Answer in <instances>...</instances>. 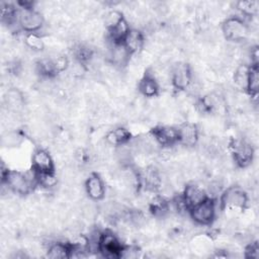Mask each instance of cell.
<instances>
[{
    "label": "cell",
    "instance_id": "25",
    "mask_svg": "<svg viewBox=\"0 0 259 259\" xmlns=\"http://www.w3.org/2000/svg\"><path fill=\"white\" fill-rule=\"evenodd\" d=\"M25 46L32 50L33 52H40L44 50V41L42 38L36 32H29L24 37Z\"/></svg>",
    "mask_w": 259,
    "mask_h": 259
},
{
    "label": "cell",
    "instance_id": "2",
    "mask_svg": "<svg viewBox=\"0 0 259 259\" xmlns=\"http://www.w3.org/2000/svg\"><path fill=\"white\" fill-rule=\"evenodd\" d=\"M189 213L194 223L201 226L210 225L215 215V203L213 199L207 197L200 203L189 209Z\"/></svg>",
    "mask_w": 259,
    "mask_h": 259
},
{
    "label": "cell",
    "instance_id": "28",
    "mask_svg": "<svg viewBox=\"0 0 259 259\" xmlns=\"http://www.w3.org/2000/svg\"><path fill=\"white\" fill-rule=\"evenodd\" d=\"M246 256L250 257V258H258L259 256V248L257 243H251L246 251Z\"/></svg>",
    "mask_w": 259,
    "mask_h": 259
},
{
    "label": "cell",
    "instance_id": "6",
    "mask_svg": "<svg viewBox=\"0 0 259 259\" xmlns=\"http://www.w3.org/2000/svg\"><path fill=\"white\" fill-rule=\"evenodd\" d=\"M2 182L6 183L8 187L17 194H27L34 186L25 173L18 171H8L5 177L2 178Z\"/></svg>",
    "mask_w": 259,
    "mask_h": 259
},
{
    "label": "cell",
    "instance_id": "3",
    "mask_svg": "<svg viewBox=\"0 0 259 259\" xmlns=\"http://www.w3.org/2000/svg\"><path fill=\"white\" fill-rule=\"evenodd\" d=\"M17 23L24 31L35 32L44 24L42 15L34 8H21L17 12Z\"/></svg>",
    "mask_w": 259,
    "mask_h": 259
},
{
    "label": "cell",
    "instance_id": "16",
    "mask_svg": "<svg viewBox=\"0 0 259 259\" xmlns=\"http://www.w3.org/2000/svg\"><path fill=\"white\" fill-rule=\"evenodd\" d=\"M131 141V133L124 127H116L109 131L105 136V143L109 146L118 147Z\"/></svg>",
    "mask_w": 259,
    "mask_h": 259
},
{
    "label": "cell",
    "instance_id": "4",
    "mask_svg": "<svg viewBox=\"0 0 259 259\" xmlns=\"http://www.w3.org/2000/svg\"><path fill=\"white\" fill-rule=\"evenodd\" d=\"M248 202L246 192L238 186L228 188L221 197L222 207L225 209H243Z\"/></svg>",
    "mask_w": 259,
    "mask_h": 259
},
{
    "label": "cell",
    "instance_id": "15",
    "mask_svg": "<svg viewBox=\"0 0 259 259\" xmlns=\"http://www.w3.org/2000/svg\"><path fill=\"white\" fill-rule=\"evenodd\" d=\"M122 42L132 55L138 54L142 51L144 47V42H145L144 34L143 32H141V30L137 28H131L126 33V35L124 36Z\"/></svg>",
    "mask_w": 259,
    "mask_h": 259
},
{
    "label": "cell",
    "instance_id": "8",
    "mask_svg": "<svg viewBox=\"0 0 259 259\" xmlns=\"http://www.w3.org/2000/svg\"><path fill=\"white\" fill-rule=\"evenodd\" d=\"M192 73L185 63H177L171 69V83L177 90H185L190 84Z\"/></svg>",
    "mask_w": 259,
    "mask_h": 259
},
{
    "label": "cell",
    "instance_id": "18",
    "mask_svg": "<svg viewBox=\"0 0 259 259\" xmlns=\"http://www.w3.org/2000/svg\"><path fill=\"white\" fill-rule=\"evenodd\" d=\"M140 92L146 97H154L160 90V85L154 75L146 73L145 77L139 83Z\"/></svg>",
    "mask_w": 259,
    "mask_h": 259
},
{
    "label": "cell",
    "instance_id": "5",
    "mask_svg": "<svg viewBox=\"0 0 259 259\" xmlns=\"http://www.w3.org/2000/svg\"><path fill=\"white\" fill-rule=\"evenodd\" d=\"M119 239L110 232L101 233L99 240V252L106 258H119L123 250Z\"/></svg>",
    "mask_w": 259,
    "mask_h": 259
},
{
    "label": "cell",
    "instance_id": "13",
    "mask_svg": "<svg viewBox=\"0 0 259 259\" xmlns=\"http://www.w3.org/2000/svg\"><path fill=\"white\" fill-rule=\"evenodd\" d=\"M161 147L173 146L178 143V130L172 126H157L151 132Z\"/></svg>",
    "mask_w": 259,
    "mask_h": 259
},
{
    "label": "cell",
    "instance_id": "17",
    "mask_svg": "<svg viewBox=\"0 0 259 259\" xmlns=\"http://www.w3.org/2000/svg\"><path fill=\"white\" fill-rule=\"evenodd\" d=\"M4 101L8 110L19 113L24 104V97L19 90L15 88H10L5 94Z\"/></svg>",
    "mask_w": 259,
    "mask_h": 259
},
{
    "label": "cell",
    "instance_id": "19",
    "mask_svg": "<svg viewBox=\"0 0 259 259\" xmlns=\"http://www.w3.org/2000/svg\"><path fill=\"white\" fill-rule=\"evenodd\" d=\"M47 255L52 259L69 258L71 255V244H65L62 242L52 243L49 246Z\"/></svg>",
    "mask_w": 259,
    "mask_h": 259
},
{
    "label": "cell",
    "instance_id": "7",
    "mask_svg": "<svg viewBox=\"0 0 259 259\" xmlns=\"http://www.w3.org/2000/svg\"><path fill=\"white\" fill-rule=\"evenodd\" d=\"M232 151L234 162L242 168L247 167L251 164L254 155V149L252 145L246 140L239 139L232 143Z\"/></svg>",
    "mask_w": 259,
    "mask_h": 259
},
{
    "label": "cell",
    "instance_id": "9",
    "mask_svg": "<svg viewBox=\"0 0 259 259\" xmlns=\"http://www.w3.org/2000/svg\"><path fill=\"white\" fill-rule=\"evenodd\" d=\"M132 54L125 48L123 42H112L110 49L108 50V60L109 62L117 68H123L130 62Z\"/></svg>",
    "mask_w": 259,
    "mask_h": 259
},
{
    "label": "cell",
    "instance_id": "24",
    "mask_svg": "<svg viewBox=\"0 0 259 259\" xmlns=\"http://www.w3.org/2000/svg\"><path fill=\"white\" fill-rule=\"evenodd\" d=\"M22 140H23V137L19 132L10 131V132H6L2 136L1 143L4 147L14 148V147L19 146L22 143Z\"/></svg>",
    "mask_w": 259,
    "mask_h": 259
},
{
    "label": "cell",
    "instance_id": "22",
    "mask_svg": "<svg viewBox=\"0 0 259 259\" xmlns=\"http://www.w3.org/2000/svg\"><path fill=\"white\" fill-rule=\"evenodd\" d=\"M258 88H259V70H258V66L253 65V66H250L247 91L250 93L251 96L256 97L258 94Z\"/></svg>",
    "mask_w": 259,
    "mask_h": 259
},
{
    "label": "cell",
    "instance_id": "10",
    "mask_svg": "<svg viewBox=\"0 0 259 259\" xmlns=\"http://www.w3.org/2000/svg\"><path fill=\"white\" fill-rule=\"evenodd\" d=\"M182 197L184 199V202L187 208L190 209L194 205L206 199L207 193H206V190L202 188V186L195 183H190L185 186Z\"/></svg>",
    "mask_w": 259,
    "mask_h": 259
},
{
    "label": "cell",
    "instance_id": "12",
    "mask_svg": "<svg viewBox=\"0 0 259 259\" xmlns=\"http://www.w3.org/2000/svg\"><path fill=\"white\" fill-rule=\"evenodd\" d=\"M32 169L36 172H54V161L45 149H36L32 154Z\"/></svg>",
    "mask_w": 259,
    "mask_h": 259
},
{
    "label": "cell",
    "instance_id": "27",
    "mask_svg": "<svg viewBox=\"0 0 259 259\" xmlns=\"http://www.w3.org/2000/svg\"><path fill=\"white\" fill-rule=\"evenodd\" d=\"M122 19H123V16L120 11L111 10L108 13H106L105 18H104V23H105L106 27L108 28V30H110L113 27H115Z\"/></svg>",
    "mask_w": 259,
    "mask_h": 259
},
{
    "label": "cell",
    "instance_id": "26",
    "mask_svg": "<svg viewBox=\"0 0 259 259\" xmlns=\"http://www.w3.org/2000/svg\"><path fill=\"white\" fill-rule=\"evenodd\" d=\"M237 9L246 16H253L257 13L258 2L257 1H239L236 3Z\"/></svg>",
    "mask_w": 259,
    "mask_h": 259
},
{
    "label": "cell",
    "instance_id": "20",
    "mask_svg": "<svg viewBox=\"0 0 259 259\" xmlns=\"http://www.w3.org/2000/svg\"><path fill=\"white\" fill-rule=\"evenodd\" d=\"M249 71L250 66H248L247 64H241L237 67L234 73V82L238 88L242 90H247Z\"/></svg>",
    "mask_w": 259,
    "mask_h": 259
},
{
    "label": "cell",
    "instance_id": "11",
    "mask_svg": "<svg viewBox=\"0 0 259 259\" xmlns=\"http://www.w3.org/2000/svg\"><path fill=\"white\" fill-rule=\"evenodd\" d=\"M85 190L90 199L98 201L105 196V186L96 173H91L85 181Z\"/></svg>",
    "mask_w": 259,
    "mask_h": 259
},
{
    "label": "cell",
    "instance_id": "21",
    "mask_svg": "<svg viewBox=\"0 0 259 259\" xmlns=\"http://www.w3.org/2000/svg\"><path fill=\"white\" fill-rule=\"evenodd\" d=\"M130 24L123 18L115 27L109 30V38L112 42H121L130 30Z\"/></svg>",
    "mask_w": 259,
    "mask_h": 259
},
{
    "label": "cell",
    "instance_id": "14",
    "mask_svg": "<svg viewBox=\"0 0 259 259\" xmlns=\"http://www.w3.org/2000/svg\"><path fill=\"white\" fill-rule=\"evenodd\" d=\"M199 132L194 123L186 122L178 128V143L184 147H193L198 143Z\"/></svg>",
    "mask_w": 259,
    "mask_h": 259
},
{
    "label": "cell",
    "instance_id": "23",
    "mask_svg": "<svg viewBox=\"0 0 259 259\" xmlns=\"http://www.w3.org/2000/svg\"><path fill=\"white\" fill-rule=\"evenodd\" d=\"M58 178L54 172H37V185L51 189L57 186Z\"/></svg>",
    "mask_w": 259,
    "mask_h": 259
},
{
    "label": "cell",
    "instance_id": "1",
    "mask_svg": "<svg viewBox=\"0 0 259 259\" xmlns=\"http://www.w3.org/2000/svg\"><path fill=\"white\" fill-rule=\"evenodd\" d=\"M222 31L227 40L241 42L247 39L249 35V26L239 17H229L224 21Z\"/></svg>",
    "mask_w": 259,
    "mask_h": 259
}]
</instances>
